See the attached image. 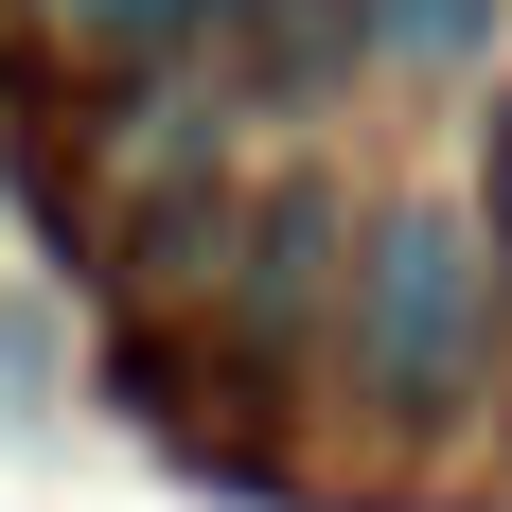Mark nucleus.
Returning a JSON list of instances; mask_svg holds the SVG:
<instances>
[{"label": "nucleus", "mask_w": 512, "mask_h": 512, "mask_svg": "<svg viewBox=\"0 0 512 512\" xmlns=\"http://www.w3.org/2000/svg\"><path fill=\"white\" fill-rule=\"evenodd\" d=\"M71 18H89V36H159L177 0H71Z\"/></svg>", "instance_id": "20e7f679"}, {"label": "nucleus", "mask_w": 512, "mask_h": 512, "mask_svg": "<svg viewBox=\"0 0 512 512\" xmlns=\"http://www.w3.org/2000/svg\"><path fill=\"white\" fill-rule=\"evenodd\" d=\"M477 354H495V265H477L460 212H389L354 265V371L389 407H460Z\"/></svg>", "instance_id": "f257e3e1"}, {"label": "nucleus", "mask_w": 512, "mask_h": 512, "mask_svg": "<svg viewBox=\"0 0 512 512\" xmlns=\"http://www.w3.org/2000/svg\"><path fill=\"white\" fill-rule=\"evenodd\" d=\"M477 230H495V248H512V106H495V124H477Z\"/></svg>", "instance_id": "7ed1b4c3"}, {"label": "nucleus", "mask_w": 512, "mask_h": 512, "mask_svg": "<svg viewBox=\"0 0 512 512\" xmlns=\"http://www.w3.org/2000/svg\"><path fill=\"white\" fill-rule=\"evenodd\" d=\"M371 36H389V53H477L495 0H371Z\"/></svg>", "instance_id": "f03ea898"}]
</instances>
